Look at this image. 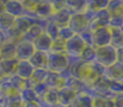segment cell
Masks as SVG:
<instances>
[{
	"instance_id": "4",
	"label": "cell",
	"mask_w": 123,
	"mask_h": 107,
	"mask_svg": "<svg viewBox=\"0 0 123 107\" xmlns=\"http://www.w3.org/2000/svg\"><path fill=\"white\" fill-rule=\"evenodd\" d=\"M111 14L108 10H100L95 13L93 18L89 21V29L91 31H95L103 27H109V20H110Z\"/></svg>"
},
{
	"instance_id": "23",
	"label": "cell",
	"mask_w": 123,
	"mask_h": 107,
	"mask_svg": "<svg viewBox=\"0 0 123 107\" xmlns=\"http://www.w3.org/2000/svg\"><path fill=\"white\" fill-rule=\"evenodd\" d=\"M93 97L86 92H80L77 94L76 99L74 100L71 106L72 107H92Z\"/></svg>"
},
{
	"instance_id": "22",
	"label": "cell",
	"mask_w": 123,
	"mask_h": 107,
	"mask_svg": "<svg viewBox=\"0 0 123 107\" xmlns=\"http://www.w3.org/2000/svg\"><path fill=\"white\" fill-rule=\"evenodd\" d=\"M2 59H16V43L4 42L0 48Z\"/></svg>"
},
{
	"instance_id": "20",
	"label": "cell",
	"mask_w": 123,
	"mask_h": 107,
	"mask_svg": "<svg viewBox=\"0 0 123 107\" xmlns=\"http://www.w3.org/2000/svg\"><path fill=\"white\" fill-rule=\"evenodd\" d=\"M49 54V53H48ZM48 54L36 51L29 59V62L35 69H47L48 65Z\"/></svg>"
},
{
	"instance_id": "15",
	"label": "cell",
	"mask_w": 123,
	"mask_h": 107,
	"mask_svg": "<svg viewBox=\"0 0 123 107\" xmlns=\"http://www.w3.org/2000/svg\"><path fill=\"white\" fill-rule=\"evenodd\" d=\"M58 90L50 89L39 99V105L40 107H53L58 104Z\"/></svg>"
},
{
	"instance_id": "36",
	"label": "cell",
	"mask_w": 123,
	"mask_h": 107,
	"mask_svg": "<svg viewBox=\"0 0 123 107\" xmlns=\"http://www.w3.org/2000/svg\"><path fill=\"white\" fill-rule=\"evenodd\" d=\"M92 107H116L113 100H107L102 97H95L92 101Z\"/></svg>"
},
{
	"instance_id": "18",
	"label": "cell",
	"mask_w": 123,
	"mask_h": 107,
	"mask_svg": "<svg viewBox=\"0 0 123 107\" xmlns=\"http://www.w3.org/2000/svg\"><path fill=\"white\" fill-rule=\"evenodd\" d=\"M54 10L52 8L51 3H50L48 0H42V1L39 3V5L37 6V9L35 10L34 14L36 17L39 18H44V19H50L53 14Z\"/></svg>"
},
{
	"instance_id": "33",
	"label": "cell",
	"mask_w": 123,
	"mask_h": 107,
	"mask_svg": "<svg viewBox=\"0 0 123 107\" xmlns=\"http://www.w3.org/2000/svg\"><path fill=\"white\" fill-rule=\"evenodd\" d=\"M44 32L52 39V41L58 39V32H60V26L56 25L54 21H52L51 19H49L47 26H45Z\"/></svg>"
},
{
	"instance_id": "8",
	"label": "cell",
	"mask_w": 123,
	"mask_h": 107,
	"mask_svg": "<svg viewBox=\"0 0 123 107\" xmlns=\"http://www.w3.org/2000/svg\"><path fill=\"white\" fill-rule=\"evenodd\" d=\"M104 76L110 82H123V63L117 61L115 64L106 67Z\"/></svg>"
},
{
	"instance_id": "44",
	"label": "cell",
	"mask_w": 123,
	"mask_h": 107,
	"mask_svg": "<svg viewBox=\"0 0 123 107\" xmlns=\"http://www.w3.org/2000/svg\"><path fill=\"white\" fill-rule=\"evenodd\" d=\"M113 103L116 107H123V93L116 95L113 99Z\"/></svg>"
},
{
	"instance_id": "7",
	"label": "cell",
	"mask_w": 123,
	"mask_h": 107,
	"mask_svg": "<svg viewBox=\"0 0 123 107\" xmlns=\"http://www.w3.org/2000/svg\"><path fill=\"white\" fill-rule=\"evenodd\" d=\"M94 47H104L111 44V29L109 27H103L93 31Z\"/></svg>"
},
{
	"instance_id": "26",
	"label": "cell",
	"mask_w": 123,
	"mask_h": 107,
	"mask_svg": "<svg viewBox=\"0 0 123 107\" xmlns=\"http://www.w3.org/2000/svg\"><path fill=\"white\" fill-rule=\"evenodd\" d=\"M80 60L84 63H93L96 61V48L94 46H85L79 56Z\"/></svg>"
},
{
	"instance_id": "13",
	"label": "cell",
	"mask_w": 123,
	"mask_h": 107,
	"mask_svg": "<svg viewBox=\"0 0 123 107\" xmlns=\"http://www.w3.org/2000/svg\"><path fill=\"white\" fill-rule=\"evenodd\" d=\"M45 84L50 89L60 90L66 86V78L62 75V73H53L49 72L48 78L45 80Z\"/></svg>"
},
{
	"instance_id": "55",
	"label": "cell",
	"mask_w": 123,
	"mask_h": 107,
	"mask_svg": "<svg viewBox=\"0 0 123 107\" xmlns=\"http://www.w3.org/2000/svg\"><path fill=\"white\" fill-rule=\"evenodd\" d=\"M122 1H123V0H122Z\"/></svg>"
},
{
	"instance_id": "51",
	"label": "cell",
	"mask_w": 123,
	"mask_h": 107,
	"mask_svg": "<svg viewBox=\"0 0 123 107\" xmlns=\"http://www.w3.org/2000/svg\"><path fill=\"white\" fill-rule=\"evenodd\" d=\"M2 44H3V42H2V39H1V36H0V48H1Z\"/></svg>"
},
{
	"instance_id": "42",
	"label": "cell",
	"mask_w": 123,
	"mask_h": 107,
	"mask_svg": "<svg viewBox=\"0 0 123 107\" xmlns=\"http://www.w3.org/2000/svg\"><path fill=\"white\" fill-rule=\"evenodd\" d=\"M32 89L35 90V92L37 93V95H38L39 99H40V97L49 90V87L47 86L45 82H39V84H34Z\"/></svg>"
},
{
	"instance_id": "40",
	"label": "cell",
	"mask_w": 123,
	"mask_h": 107,
	"mask_svg": "<svg viewBox=\"0 0 123 107\" xmlns=\"http://www.w3.org/2000/svg\"><path fill=\"white\" fill-rule=\"evenodd\" d=\"M81 39L83 40L85 46H94V36H93V31H91L90 29L83 31L80 34Z\"/></svg>"
},
{
	"instance_id": "29",
	"label": "cell",
	"mask_w": 123,
	"mask_h": 107,
	"mask_svg": "<svg viewBox=\"0 0 123 107\" xmlns=\"http://www.w3.org/2000/svg\"><path fill=\"white\" fill-rule=\"evenodd\" d=\"M115 48L123 47V29H111V44Z\"/></svg>"
},
{
	"instance_id": "48",
	"label": "cell",
	"mask_w": 123,
	"mask_h": 107,
	"mask_svg": "<svg viewBox=\"0 0 123 107\" xmlns=\"http://www.w3.org/2000/svg\"><path fill=\"white\" fill-rule=\"evenodd\" d=\"M53 107H72V106L71 105H62V104H57V105H55Z\"/></svg>"
},
{
	"instance_id": "45",
	"label": "cell",
	"mask_w": 123,
	"mask_h": 107,
	"mask_svg": "<svg viewBox=\"0 0 123 107\" xmlns=\"http://www.w3.org/2000/svg\"><path fill=\"white\" fill-rule=\"evenodd\" d=\"M117 61L120 63H123V47L117 49Z\"/></svg>"
},
{
	"instance_id": "50",
	"label": "cell",
	"mask_w": 123,
	"mask_h": 107,
	"mask_svg": "<svg viewBox=\"0 0 123 107\" xmlns=\"http://www.w3.org/2000/svg\"><path fill=\"white\" fill-rule=\"evenodd\" d=\"M2 97H2V92H1V86H0V101H1V100H2Z\"/></svg>"
},
{
	"instance_id": "3",
	"label": "cell",
	"mask_w": 123,
	"mask_h": 107,
	"mask_svg": "<svg viewBox=\"0 0 123 107\" xmlns=\"http://www.w3.org/2000/svg\"><path fill=\"white\" fill-rule=\"evenodd\" d=\"M35 53L36 49L32 42L22 39L16 43V59L18 61H29Z\"/></svg>"
},
{
	"instance_id": "25",
	"label": "cell",
	"mask_w": 123,
	"mask_h": 107,
	"mask_svg": "<svg viewBox=\"0 0 123 107\" xmlns=\"http://www.w3.org/2000/svg\"><path fill=\"white\" fill-rule=\"evenodd\" d=\"M19 97L23 101V103H32V102H37L39 103V97L37 95V93L35 92V90L31 87H27V88L23 89L19 91Z\"/></svg>"
},
{
	"instance_id": "41",
	"label": "cell",
	"mask_w": 123,
	"mask_h": 107,
	"mask_svg": "<svg viewBox=\"0 0 123 107\" xmlns=\"http://www.w3.org/2000/svg\"><path fill=\"white\" fill-rule=\"evenodd\" d=\"M109 90L116 95L121 94L123 93V82H110Z\"/></svg>"
},
{
	"instance_id": "12",
	"label": "cell",
	"mask_w": 123,
	"mask_h": 107,
	"mask_svg": "<svg viewBox=\"0 0 123 107\" xmlns=\"http://www.w3.org/2000/svg\"><path fill=\"white\" fill-rule=\"evenodd\" d=\"M71 15H72V12L66 6V8L62 9V10L54 11L50 19H51L52 21H54L56 25H58L60 27H63V26L68 25Z\"/></svg>"
},
{
	"instance_id": "28",
	"label": "cell",
	"mask_w": 123,
	"mask_h": 107,
	"mask_svg": "<svg viewBox=\"0 0 123 107\" xmlns=\"http://www.w3.org/2000/svg\"><path fill=\"white\" fill-rule=\"evenodd\" d=\"M43 32H44V30H43L40 26H38V25H36V24H35V25L32 26V27L30 28V29L28 30L25 34H23V38H22V39H24V40H26V41H29V42L34 43V41L36 40L38 36H40Z\"/></svg>"
},
{
	"instance_id": "19",
	"label": "cell",
	"mask_w": 123,
	"mask_h": 107,
	"mask_svg": "<svg viewBox=\"0 0 123 107\" xmlns=\"http://www.w3.org/2000/svg\"><path fill=\"white\" fill-rule=\"evenodd\" d=\"M65 87H69V88H71L72 90H74L78 93L87 92V90H89V88H90L89 85H86L84 82H82V80L79 79V78L72 77V76H70V77H68L67 79H66Z\"/></svg>"
},
{
	"instance_id": "27",
	"label": "cell",
	"mask_w": 123,
	"mask_h": 107,
	"mask_svg": "<svg viewBox=\"0 0 123 107\" xmlns=\"http://www.w3.org/2000/svg\"><path fill=\"white\" fill-rule=\"evenodd\" d=\"M15 18L4 12L0 16V32H6L14 27Z\"/></svg>"
},
{
	"instance_id": "32",
	"label": "cell",
	"mask_w": 123,
	"mask_h": 107,
	"mask_svg": "<svg viewBox=\"0 0 123 107\" xmlns=\"http://www.w3.org/2000/svg\"><path fill=\"white\" fill-rule=\"evenodd\" d=\"M3 107H23L24 103L21 100L18 95H15V97H2V100L0 101Z\"/></svg>"
},
{
	"instance_id": "11",
	"label": "cell",
	"mask_w": 123,
	"mask_h": 107,
	"mask_svg": "<svg viewBox=\"0 0 123 107\" xmlns=\"http://www.w3.org/2000/svg\"><path fill=\"white\" fill-rule=\"evenodd\" d=\"M4 12L8 13L14 18L21 17L26 14V11L24 9V5L22 2L17 1V0H11V1L6 2L4 4Z\"/></svg>"
},
{
	"instance_id": "54",
	"label": "cell",
	"mask_w": 123,
	"mask_h": 107,
	"mask_svg": "<svg viewBox=\"0 0 123 107\" xmlns=\"http://www.w3.org/2000/svg\"><path fill=\"white\" fill-rule=\"evenodd\" d=\"M0 107H3V106H2V105H1V104H0Z\"/></svg>"
},
{
	"instance_id": "38",
	"label": "cell",
	"mask_w": 123,
	"mask_h": 107,
	"mask_svg": "<svg viewBox=\"0 0 123 107\" xmlns=\"http://www.w3.org/2000/svg\"><path fill=\"white\" fill-rule=\"evenodd\" d=\"M41 1H42V0H25V1L23 2V5H24V9H25V11H26V14L35 16L34 12Z\"/></svg>"
},
{
	"instance_id": "46",
	"label": "cell",
	"mask_w": 123,
	"mask_h": 107,
	"mask_svg": "<svg viewBox=\"0 0 123 107\" xmlns=\"http://www.w3.org/2000/svg\"><path fill=\"white\" fill-rule=\"evenodd\" d=\"M23 107H40V105L37 102H32V103H25Z\"/></svg>"
},
{
	"instance_id": "34",
	"label": "cell",
	"mask_w": 123,
	"mask_h": 107,
	"mask_svg": "<svg viewBox=\"0 0 123 107\" xmlns=\"http://www.w3.org/2000/svg\"><path fill=\"white\" fill-rule=\"evenodd\" d=\"M110 29H123V14H111L109 20Z\"/></svg>"
},
{
	"instance_id": "14",
	"label": "cell",
	"mask_w": 123,
	"mask_h": 107,
	"mask_svg": "<svg viewBox=\"0 0 123 107\" xmlns=\"http://www.w3.org/2000/svg\"><path fill=\"white\" fill-rule=\"evenodd\" d=\"M52 39L48 36L45 32H43L40 36L36 39L34 41V46L36 51H41V53H50L51 51V47H52Z\"/></svg>"
},
{
	"instance_id": "1",
	"label": "cell",
	"mask_w": 123,
	"mask_h": 107,
	"mask_svg": "<svg viewBox=\"0 0 123 107\" xmlns=\"http://www.w3.org/2000/svg\"><path fill=\"white\" fill-rule=\"evenodd\" d=\"M68 67V56L67 54H48V65L47 70L53 73H63Z\"/></svg>"
},
{
	"instance_id": "53",
	"label": "cell",
	"mask_w": 123,
	"mask_h": 107,
	"mask_svg": "<svg viewBox=\"0 0 123 107\" xmlns=\"http://www.w3.org/2000/svg\"><path fill=\"white\" fill-rule=\"evenodd\" d=\"M1 61H2V57H1V55H0V63H1Z\"/></svg>"
},
{
	"instance_id": "47",
	"label": "cell",
	"mask_w": 123,
	"mask_h": 107,
	"mask_svg": "<svg viewBox=\"0 0 123 107\" xmlns=\"http://www.w3.org/2000/svg\"><path fill=\"white\" fill-rule=\"evenodd\" d=\"M4 13V4L2 2H0V16Z\"/></svg>"
},
{
	"instance_id": "16",
	"label": "cell",
	"mask_w": 123,
	"mask_h": 107,
	"mask_svg": "<svg viewBox=\"0 0 123 107\" xmlns=\"http://www.w3.org/2000/svg\"><path fill=\"white\" fill-rule=\"evenodd\" d=\"M78 92L72 90L69 87H64L57 91L58 95V104L62 105H71L74 100L76 99Z\"/></svg>"
},
{
	"instance_id": "43",
	"label": "cell",
	"mask_w": 123,
	"mask_h": 107,
	"mask_svg": "<svg viewBox=\"0 0 123 107\" xmlns=\"http://www.w3.org/2000/svg\"><path fill=\"white\" fill-rule=\"evenodd\" d=\"M48 1L51 3L54 11L62 10V9L66 8V5H67V0H48Z\"/></svg>"
},
{
	"instance_id": "24",
	"label": "cell",
	"mask_w": 123,
	"mask_h": 107,
	"mask_svg": "<svg viewBox=\"0 0 123 107\" xmlns=\"http://www.w3.org/2000/svg\"><path fill=\"white\" fill-rule=\"evenodd\" d=\"M67 6L72 14H79V13H84L87 9L86 0H67Z\"/></svg>"
},
{
	"instance_id": "21",
	"label": "cell",
	"mask_w": 123,
	"mask_h": 107,
	"mask_svg": "<svg viewBox=\"0 0 123 107\" xmlns=\"http://www.w3.org/2000/svg\"><path fill=\"white\" fill-rule=\"evenodd\" d=\"M0 86H1V92L3 97H11L19 94V92L14 88L13 84L11 82L10 77L3 78L0 80Z\"/></svg>"
},
{
	"instance_id": "35",
	"label": "cell",
	"mask_w": 123,
	"mask_h": 107,
	"mask_svg": "<svg viewBox=\"0 0 123 107\" xmlns=\"http://www.w3.org/2000/svg\"><path fill=\"white\" fill-rule=\"evenodd\" d=\"M107 10L110 14H123V1L122 0H110Z\"/></svg>"
},
{
	"instance_id": "49",
	"label": "cell",
	"mask_w": 123,
	"mask_h": 107,
	"mask_svg": "<svg viewBox=\"0 0 123 107\" xmlns=\"http://www.w3.org/2000/svg\"><path fill=\"white\" fill-rule=\"evenodd\" d=\"M9 1H11V0H0V2H2L3 4H6V2H9Z\"/></svg>"
},
{
	"instance_id": "31",
	"label": "cell",
	"mask_w": 123,
	"mask_h": 107,
	"mask_svg": "<svg viewBox=\"0 0 123 107\" xmlns=\"http://www.w3.org/2000/svg\"><path fill=\"white\" fill-rule=\"evenodd\" d=\"M109 1L110 0H86L87 9L95 12L100 10H107Z\"/></svg>"
},
{
	"instance_id": "17",
	"label": "cell",
	"mask_w": 123,
	"mask_h": 107,
	"mask_svg": "<svg viewBox=\"0 0 123 107\" xmlns=\"http://www.w3.org/2000/svg\"><path fill=\"white\" fill-rule=\"evenodd\" d=\"M34 71H35V67L32 66L29 61H18L15 74L17 76H19L21 78H23V79L28 80L31 78Z\"/></svg>"
},
{
	"instance_id": "39",
	"label": "cell",
	"mask_w": 123,
	"mask_h": 107,
	"mask_svg": "<svg viewBox=\"0 0 123 107\" xmlns=\"http://www.w3.org/2000/svg\"><path fill=\"white\" fill-rule=\"evenodd\" d=\"M74 32L72 31L71 29H70L68 26H63V27H60V32H58V38L61 39V40L65 41V42H67L68 40H70V39L72 38V36H74Z\"/></svg>"
},
{
	"instance_id": "9",
	"label": "cell",
	"mask_w": 123,
	"mask_h": 107,
	"mask_svg": "<svg viewBox=\"0 0 123 107\" xmlns=\"http://www.w3.org/2000/svg\"><path fill=\"white\" fill-rule=\"evenodd\" d=\"M17 62H18L17 59H2L0 63V80L14 75Z\"/></svg>"
},
{
	"instance_id": "30",
	"label": "cell",
	"mask_w": 123,
	"mask_h": 107,
	"mask_svg": "<svg viewBox=\"0 0 123 107\" xmlns=\"http://www.w3.org/2000/svg\"><path fill=\"white\" fill-rule=\"evenodd\" d=\"M49 75V71L47 69H35L34 74H32L31 78V84L34 86V84H39V82H45Z\"/></svg>"
},
{
	"instance_id": "52",
	"label": "cell",
	"mask_w": 123,
	"mask_h": 107,
	"mask_svg": "<svg viewBox=\"0 0 123 107\" xmlns=\"http://www.w3.org/2000/svg\"><path fill=\"white\" fill-rule=\"evenodd\" d=\"M17 1H19V2H22V3H23V2L25 1V0H17Z\"/></svg>"
},
{
	"instance_id": "2",
	"label": "cell",
	"mask_w": 123,
	"mask_h": 107,
	"mask_svg": "<svg viewBox=\"0 0 123 107\" xmlns=\"http://www.w3.org/2000/svg\"><path fill=\"white\" fill-rule=\"evenodd\" d=\"M96 62L103 66L108 67L117 62V48L112 45L96 48Z\"/></svg>"
},
{
	"instance_id": "6",
	"label": "cell",
	"mask_w": 123,
	"mask_h": 107,
	"mask_svg": "<svg viewBox=\"0 0 123 107\" xmlns=\"http://www.w3.org/2000/svg\"><path fill=\"white\" fill-rule=\"evenodd\" d=\"M85 44L81 39L80 34H74L70 40L66 42V54L67 56L79 57L84 49Z\"/></svg>"
},
{
	"instance_id": "37",
	"label": "cell",
	"mask_w": 123,
	"mask_h": 107,
	"mask_svg": "<svg viewBox=\"0 0 123 107\" xmlns=\"http://www.w3.org/2000/svg\"><path fill=\"white\" fill-rule=\"evenodd\" d=\"M50 53L54 54H66V42L61 40L60 38L56 39L52 43V47Z\"/></svg>"
},
{
	"instance_id": "10",
	"label": "cell",
	"mask_w": 123,
	"mask_h": 107,
	"mask_svg": "<svg viewBox=\"0 0 123 107\" xmlns=\"http://www.w3.org/2000/svg\"><path fill=\"white\" fill-rule=\"evenodd\" d=\"M35 24H36V17L31 16V15L25 14L21 17L15 18L14 27L16 28L22 34H25Z\"/></svg>"
},
{
	"instance_id": "5",
	"label": "cell",
	"mask_w": 123,
	"mask_h": 107,
	"mask_svg": "<svg viewBox=\"0 0 123 107\" xmlns=\"http://www.w3.org/2000/svg\"><path fill=\"white\" fill-rule=\"evenodd\" d=\"M67 26L76 34H81L83 31L89 29V20L83 13L72 14Z\"/></svg>"
}]
</instances>
